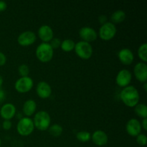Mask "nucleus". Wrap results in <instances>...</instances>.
I'll return each mask as SVG.
<instances>
[{
	"mask_svg": "<svg viewBox=\"0 0 147 147\" xmlns=\"http://www.w3.org/2000/svg\"><path fill=\"white\" fill-rule=\"evenodd\" d=\"M116 32L117 29L116 25L111 22H107L100 26L98 36H99L100 38L104 41H109L115 37Z\"/></svg>",
	"mask_w": 147,
	"mask_h": 147,
	"instance_id": "obj_6",
	"label": "nucleus"
},
{
	"mask_svg": "<svg viewBox=\"0 0 147 147\" xmlns=\"http://www.w3.org/2000/svg\"><path fill=\"white\" fill-rule=\"evenodd\" d=\"M134 111L139 117L147 119V106L144 103H138L134 107Z\"/></svg>",
	"mask_w": 147,
	"mask_h": 147,
	"instance_id": "obj_20",
	"label": "nucleus"
},
{
	"mask_svg": "<svg viewBox=\"0 0 147 147\" xmlns=\"http://www.w3.org/2000/svg\"><path fill=\"white\" fill-rule=\"evenodd\" d=\"M141 122L136 119H131L128 121L126 125V132L131 136H137L142 132Z\"/></svg>",
	"mask_w": 147,
	"mask_h": 147,
	"instance_id": "obj_12",
	"label": "nucleus"
},
{
	"mask_svg": "<svg viewBox=\"0 0 147 147\" xmlns=\"http://www.w3.org/2000/svg\"><path fill=\"white\" fill-rule=\"evenodd\" d=\"M36 92L37 94L40 98L46 99L48 98L52 94L51 86L49 83L45 81H40L38 83L36 87Z\"/></svg>",
	"mask_w": 147,
	"mask_h": 147,
	"instance_id": "obj_14",
	"label": "nucleus"
},
{
	"mask_svg": "<svg viewBox=\"0 0 147 147\" xmlns=\"http://www.w3.org/2000/svg\"><path fill=\"white\" fill-rule=\"evenodd\" d=\"M37 40V35L32 31H24L17 37V42L22 47H27L34 44Z\"/></svg>",
	"mask_w": 147,
	"mask_h": 147,
	"instance_id": "obj_9",
	"label": "nucleus"
},
{
	"mask_svg": "<svg viewBox=\"0 0 147 147\" xmlns=\"http://www.w3.org/2000/svg\"><path fill=\"white\" fill-rule=\"evenodd\" d=\"M91 139L93 144L96 146H103L107 144L109 142V136L107 134L102 130L95 131L91 135Z\"/></svg>",
	"mask_w": 147,
	"mask_h": 147,
	"instance_id": "obj_16",
	"label": "nucleus"
},
{
	"mask_svg": "<svg viewBox=\"0 0 147 147\" xmlns=\"http://www.w3.org/2000/svg\"><path fill=\"white\" fill-rule=\"evenodd\" d=\"M1 126H2V128L4 130H9L11 128V126H12V123H11L10 120H4L3 121Z\"/></svg>",
	"mask_w": 147,
	"mask_h": 147,
	"instance_id": "obj_28",
	"label": "nucleus"
},
{
	"mask_svg": "<svg viewBox=\"0 0 147 147\" xmlns=\"http://www.w3.org/2000/svg\"><path fill=\"white\" fill-rule=\"evenodd\" d=\"M143 88L144 89V91H147V83H144L143 85Z\"/></svg>",
	"mask_w": 147,
	"mask_h": 147,
	"instance_id": "obj_35",
	"label": "nucleus"
},
{
	"mask_svg": "<svg viewBox=\"0 0 147 147\" xmlns=\"http://www.w3.org/2000/svg\"><path fill=\"white\" fill-rule=\"evenodd\" d=\"M138 56L139 59L142 60L143 63H146L147 61V44L143 43L139 46L138 49Z\"/></svg>",
	"mask_w": 147,
	"mask_h": 147,
	"instance_id": "obj_23",
	"label": "nucleus"
},
{
	"mask_svg": "<svg viewBox=\"0 0 147 147\" xmlns=\"http://www.w3.org/2000/svg\"><path fill=\"white\" fill-rule=\"evenodd\" d=\"M132 80V74L129 70L122 69L118 73L116 77V83L119 87L125 88L129 86Z\"/></svg>",
	"mask_w": 147,
	"mask_h": 147,
	"instance_id": "obj_8",
	"label": "nucleus"
},
{
	"mask_svg": "<svg viewBox=\"0 0 147 147\" xmlns=\"http://www.w3.org/2000/svg\"><path fill=\"white\" fill-rule=\"evenodd\" d=\"M49 44H50V45L51 46L53 50L54 49H57L58 47H60L61 40H60V39L57 38V37H53V40L49 42Z\"/></svg>",
	"mask_w": 147,
	"mask_h": 147,
	"instance_id": "obj_27",
	"label": "nucleus"
},
{
	"mask_svg": "<svg viewBox=\"0 0 147 147\" xmlns=\"http://www.w3.org/2000/svg\"><path fill=\"white\" fill-rule=\"evenodd\" d=\"M7 4L6 1H0V11H4L7 9Z\"/></svg>",
	"mask_w": 147,
	"mask_h": 147,
	"instance_id": "obj_31",
	"label": "nucleus"
},
{
	"mask_svg": "<svg viewBox=\"0 0 147 147\" xmlns=\"http://www.w3.org/2000/svg\"><path fill=\"white\" fill-rule=\"evenodd\" d=\"M34 126L32 119L29 117H23L19 120L17 125V131L20 135L27 136L34 131Z\"/></svg>",
	"mask_w": 147,
	"mask_h": 147,
	"instance_id": "obj_5",
	"label": "nucleus"
},
{
	"mask_svg": "<svg viewBox=\"0 0 147 147\" xmlns=\"http://www.w3.org/2000/svg\"><path fill=\"white\" fill-rule=\"evenodd\" d=\"M76 138L81 142H88L91 139V134L86 131H80L77 133Z\"/></svg>",
	"mask_w": 147,
	"mask_h": 147,
	"instance_id": "obj_24",
	"label": "nucleus"
},
{
	"mask_svg": "<svg viewBox=\"0 0 147 147\" xmlns=\"http://www.w3.org/2000/svg\"><path fill=\"white\" fill-rule=\"evenodd\" d=\"M6 63H7V57L2 52H0V66L4 65Z\"/></svg>",
	"mask_w": 147,
	"mask_h": 147,
	"instance_id": "obj_29",
	"label": "nucleus"
},
{
	"mask_svg": "<svg viewBox=\"0 0 147 147\" xmlns=\"http://www.w3.org/2000/svg\"><path fill=\"white\" fill-rule=\"evenodd\" d=\"M75 52L76 54L80 58L83 60H88L93 55V47L90 43L84 42L83 40L78 42L75 45Z\"/></svg>",
	"mask_w": 147,
	"mask_h": 147,
	"instance_id": "obj_4",
	"label": "nucleus"
},
{
	"mask_svg": "<svg viewBox=\"0 0 147 147\" xmlns=\"http://www.w3.org/2000/svg\"><path fill=\"white\" fill-rule=\"evenodd\" d=\"M1 139H0V146H1Z\"/></svg>",
	"mask_w": 147,
	"mask_h": 147,
	"instance_id": "obj_36",
	"label": "nucleus"
},
{
	"mask_svg": "<svg viewBox=\"0 0 147 147\" xmlns=\"http://www.w3.org/2000/svg\"><path fill=\"white\" fill-rule=\"evenodd\" d=\"M16 114V107L10 103H5L0 109V116L4 120H11Z\"/></svg>",
	"mask_w": 147,
	"mask_h": 147,
	"instance_id": "obj_17",
	"label": "nucleus"
},
{
	"mask_svg": "<svg viewBox=\"0 0 147 147\" xmlns=\"http://www.w3.org/2000/svg\"><path fill=\"white\" fill-rule=\"evenodd\" d=\"M136 137V142L140 146H144L146 144L147 142V137L145 134H140L138 135Z\"/></svg>",
	"mask_w": 147,
	"mask_h": 147,
	"instance_id": "obj_26",
	"label": "nucleus"
},
{
	"mask_svg": "<svg viewBox=\"0 0 147 147\" xmlns=\"http://www.w3.org/2000/svg\"><path fill=\"white\" fill-rule=\"evenodd\" d=\"M34 82L30 76L27 77H20L16 80L14 83V88L18 93H26L31 90L32 88Z\"/></svg>",
	"mask_w": 147,
	"mask_h": 147,
	"instance_id": "obj_7",
	"label": "nucleus"
},
{
	"mask_svg": "<svg viewBox=\"0 0 147 147\" xmlns=\"http://www.w3.org/2000/svg\"><path fill=\"white\" fill-rule=\"evenodd\" d=\"M18 73L21 77H27V76H29L30 67L26 64L20 65L18 67Z\"/></svg>",
	"mask_w": 147,
	"mask_h": 147,
	"instance_id": "obj_25",
	"label": "nucleus"
},
{
	"mask_svg": "<svg viewBox=\"0 0 147 147\" xmlns=\"http://www.w3.org/2000/svg\"><path fill=\"white\" fill-rule=\"evenodd\" d=\"M37 34H38L39 38L42 41V42L49 43L54 37V32H53V29L51 28V27L46 24L40 27L37 31Z\"/></svg>",
	"mask_w": 147,
	"mask_h": 147,
	"instance_id": "obj_13",
	"label": "nucleus"
},
{
	"mask_svg": "<svg viewBox=\"0 0 147 147\" xmlns=\"http://www.w3.org/2000/svg\"><path fill=\"white\" fill-rule=\"evenodd\" d=\"M118 57L121 63L124 65H130L134 60L133 52L129 48H123L119 50Z\"/></svg>",
	"mask_w": 147,
	"mask_h": 147,
	"instance_id": "obj_15",
	"label": "nucleus"
},
{
	"mask_svg": "<svg viewBox=\"0 0 147 147\" xmlns=\"http://www.w3.org/2000/svg\"><path fill=\"white\" fill-rule=\"evenodd\" d=\"M121 100L124 105L130 108H134L139 103L140 95L139 90L133 86L123 88L120 93Z\"/></svg>",
	"mask_w": 147,
	"mask_h": 147,
	"instance_id": "obj_1",
	"label": "nucleus"
},
{
	"mask_svg": "<svg viewBox=\"0 0 147 147\" xmlns=\"http://www.w3.org/2000/svg\"><path fill=\"white\" fill-rule=\"evenodd\" d=\"M32 121L34 128L42 131L47 130L51 123V118L50 114L45 111H40L36 113Z\"/></svg>",
	"mask_w": 147,
	"mask_h": 147,
	"instance_id": "obj_2",
	"label": "nucleus"
},
{
	"mask_svg": "<svg viewBox=\"0 0 147 147\" xmlns=\"http://www.w3.org/2000/svg\"><path fill=\"white\" fill-rule=\"evenodd\" d=\"M126 13L123 10H116L115 11L113 14L111 16V20L113 24L116 25V24H120V23L123 22L125 20H126Z\"/></svg>",
	"mask_w": 147,
	"mask_h": 147,
	"instance_id": "obj_19",
	"label": "nucleus"
},
{
	"mask_svg": "<svg viewBox=\"0 0 147 147\" xmlns=\"http://www.w3.org/2000/svg\"><path fill=\"white\" fill-rule=\"evenodd\" d=\"M3 83H4V80H3L2 76H1V75H0V88H1V86H2Z\"/></svg>",
	"mask_w": 147,
	"mask_h": 147,
	"instance_id": "obj_34",
	"label": "nucleus"
},
{
	"mask_svg": "<svg viewBox=\"0 0 147 147\" xmlns=\"http://www.w3.org/2000/svg\"><path fill=\"white\" fill-rule=\"evenodd\" d=\"M134 74L136 80L141 83H146L147 80V65L146 63L139 62L136 63L134 68Z\"/></svg>",
	"mask_w": 147,
	"mask_h": 147,
	"instance_id": "obj_11",
	"label": "nucleus"
},
{
	"mask_svg": "<svg viewBox=\"0 0 147 147\" xmlns=\"http://www.w3.org/2000/svg\"><path fill=\"white\" fill-rule=\"evenodd\" d=\"M37 109V103L32 99H29L26 100L23 104L22 111L23 113L26 116V117H29L32 116L36 111Z\"/></svg>",
	"mask_w": 147,
	"mask_h": 147,
	"instance_id": "obj_18",
	"label": "nucleus"
},
{
	"mask_svg": "<svg viewBox=\"0 0 147 147\" xmlns=\"http://www.w3.org/2000/svg\"><path fill=\"white\" fill-rule=\"evenodd\" d=\"M0 129H1V124H0Z\"/></svg>",
	"mask_w": 147,
	"mask_h": 147,
	"instance_id": "obj_37",
	"label": "nucleus"
},
{
	"mask_svg": "<svg viewBox=\"0 0 147 147\" xmlns=\"http://www.w3.org/2000/svg\"><path fill=\"white\" fill-rule=\"evenodd\" d=\"M79 36L83 41L91 42L95 41L98 37V33L93 27H83L79 30Z\"/></svg>",
	"mask_w": 147,
	"mask_h": 147,
	"instance_id": "obj_10",
	"label": "nucleus"
},
{
	"mask_svg": "<svg viewBox=\"0 0 147 147\" xmlns=\"http://www.w3.org/2000/svg\"><path fill=\"white\" fill-rule=\"evenodd\" d=\"M5 97H6L5 92H4V90L0 88V102L3 101V100L5 99Z\"/></svg>",
	"mask_w": 147,
	"mask_h": 147,
	"instance_id": "obj_33",
	"label": "nucleus"
},
{
	"mask_svg": "<svg viewBox=\"0 0 147 147\" xmlns=\"http://www.w3.org/2000/svg\"><path fill=\"white\" fill-rule=\"evenodd\" d=\"M76 43L71 39H65L61 42L60 47L65 52H71L74 50Z\"/></svg>",
	"mask_w": 147,
	"mask_h": 147,
	"instance_id": "obj_21",
	"label": "nucleus"
},
{
	"mask_svg": "<svg viewBox=\"0 0 147 147\" xmlns=\"http://www.w3.org/2000/svg\"><path fill=\"white\" fill-rule=\"evenodd\" d=\"M48 131L49 134L50 135H52L54 137H58V136H60L63 134V129L61 126V125L55 123V124H53L52 126H50L49 127Z\"/></svg>",
	"mask_w": 147,
	"mask_h": 147,
	"instance_id": "obj_22",
	"label": "nucleus"
},
{
	"mask_svg": "<svg viewBox=\"0 0 147 147\" xmlns=\"http://www.w3.org/2000/svg\"><path fill=\"white\" fill-rule=\"evenodd\" d=\"M35 55L37 58L42 63H48L53 59L54 50L49 43L42 42L36 48Z\"/></svg>",
	"mask_w": 147,
	"mask_h": 147,
	"instance_id": "obj_3",
	"label": "nucleus"
},
{
	"mask_svg": "<svg viewBox=\"0 0 147 147\" xmlns=\"http://www.w3.org/2000/svg\"><path fill=\"white\" fill-rule=\"evenodd\" d=\"M98 22L100 24H103L107 22V17L106 15H100L98 17Z\"/></svg>",
	"mask_w": 147,
	"mask_h": 147,
	"instance_id": "obj_30",
	"label": "nucleus"
},
{
	"mask_svg": "<svg viewBox=\"0 0 147 147\" xmlns=\"http://www.w3.org/2000/svg\"><path fill=\"white\" fill-rule=\"evenodd\" d=\"M141 126H142V128L144 130H147V119H143L142 123H141Z\"/></svg>",
	"mask_w": 147,
	"mask_h": 147,
	"instance_id": "obj_32",
	"label": "nucleus"
}]
</instances>
